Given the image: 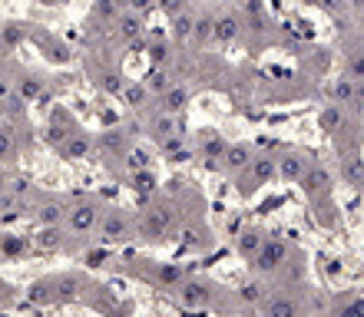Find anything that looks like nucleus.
Returning <instances> with one entry per match:
<instances>
[{"instance_id": "f257e3e1", "label": "nucleus", "mask_w": 364, "mask_h": 317, "mask_svg": "<svg viewBox=\"0 0 364 317\" xmlns=\"http://www.w3.org/2000/svg\"><path fill=\"white\" fill-rule=\"evenodd\" d=\"M169 225H173V208L169 205H149L136 221V235L143 241H163Z\"/></svg>"}, {"instance_id": "f03ea898", "label": "nucleus", "mask_w": 364, "mask_h": 317, "mask_svg": "<svg viewBox=\"0 0 364 317\" xmlns=\"http://www.w3.org/2000/svg\"><path fill=\"white\" fill-rule=\"evenodd\" d=\"M275 175H278V159L275 155H255V162L239 175V192L252 195L255 189H262L265 182H272Z\"/></svg>"}, {"instance_id": "7ed1b4c3", "label": "nucleus", "mask_w": 364, "mask_h": 317, "mask_svg": "<svg viewBox=\"0 0 364 317\" xmlns=\"http://www.w3.org/2000/svg\"><path fill=\"white\" fill-rule=\"evenodd\" d=\"M103 215H106L103 205L93 202V199H87V202H80V205H73V208H70V215H67V228H70V231H77V235H87V231L100 228Z\"/></svg>"}, {"instance_id": "20e7f679", "label": "nucleus", "mask_w": 364, "mask_h": 317, "mask_svg": "<svg viewBox=\"0 0 364 317\" xmlns=\"http://www.w3.org/2000/svg\"><path fill=\"white\" fill-rule=\"evenodd\" d=\"M176 301H179L182 308H209L212 301H215V288H212L209 281L186 278L179 288H176Z\"/></svg>"}, {"instance_id": "39448f33", "label": "nucleus", "mask_w": 364, "mask_h": 317, "mask_svg": "<svg viewBox=\"0 0 364 317\" xmlns=\"http://www.w3.org/2000/svg\"><path fill=\"white\" fill-rule=\"evenodd\" d=\"M133 235V221H129V215H126L123 208H109L103 215V221H100V241H106V245H119V241H126Z\"/></svg>"}, {"instance_id": "423d86ee", "label": "nucleus", "mask_w": 364, "mask_h": 317, "mask_svg": "<svg viewBox=\"0 0 364 317\" xmlns=\"http://www.w3.org/2000/svg\"><path fill=\"white\" fill-rule=\"evenodd\" d=\"M285 258H288V245L282 238H269L265 241V248L252 258V271L255 274H275L282 265H285Z\"/></svg>"}, {"instance_id": "0eeeda50", "label": "nucleus", "mask_w": 364, "mask_h": 317, "mask_svg": "<svg viewBox=\"0 0 364 317\" xmlns=\"http://www.w3.org/2000/svg\"><path fill=\"white\" fill-rule=\"evenodd\" d=\"M196 152L209 165H219L222 155L229 152V143H225V135L215 133V129H202V133L196 135Z\"/></svg>"}, {"instance_id": "6e6552de", "label": "nucleus", "mask_w": 364, "mask_h": 317, "mask_svg": "<svg viewBox=\"0 0 364 317\" xmlns=\"http://www.w3.org/2000/svg\"><path fill=\"white\" fill-rule=\"evenodd\" d=\"M252 162H255V145L252 143H229V152L222 155L219 169L222 172H232V175H242Z\"/></svg>"}, {"instance_id": "1a4fd4ad", "label": "nucleus", "mask_w": 364, "mask_h": 317, "mask_svg": "<svg viewBox=\"0 0 364 317\" xmlns=\"http://www.w3.org/2000/svg\"><path fill=\"white\" fill-rule=\"evenodd\" d=\"M301 189H305V195L311 199V202H321V199L331 195V172H328L321 162H315L311 169H308L305 179H301Z\"/></svg>"}, {"instance_id": "9d476101", "label": "nucleus", "mask_w": 364, "mask_h": 317, "mask_svg": "<svg viewBox=\"0 0 364 317\" xmlns=\"http://www.w3.org/2000/svg\"><path fill=\"white\" fill-rule=\"evenodd\" d=\"M311 165H315V159H311V155L295 152V149H291V152H285L282 159H278V175H282L285 182H301Z\"/></svg>"}, {"instance_id": "9b49d317", "label": "nucleus", "mask_w": 364, "mask_h": 317, "mask_svg": "<svg viewBox=\"0 0 364 317\" xmlns=\"http://www.w3.org/2000/svg\"><path fill=\"white\" fill-rule=\"evenodd\" d=\"M262 317H301V304H298L295 294H275V298L265 301Z\"/></svg>"}, {"instance_id": "f8f14e48", "label": "nucleus", "mask_w": 364, "mask_h": 317, "mask_svg": "<svg viewBox=\"0 0 364 317\" xmlns=\"http://www.w3.org/2000/svg\"><path fill=\"white\" fill-rule=\"evenodd\" d=\"M67 215L70 208L60 199H47V202H40V211H37V218L43 228H60V225H67Z\"/></svg>"}, {"instance_id": "ddd939ff", "label": "nucleus", "mask_w": 364, "mask_h": 317, "mask_svg": "<svg viewBox=\"0 0 364 317\" xmlns=\"http://www.w3.org/2000/svg\"><path fill=\"white\" fill-rule=\"evenodd\" d=\"M93 152V139L87 133H70L63 143H60V155L63 159H87Z\"/></svg>"}, {"instance_id": "4468645a", "label": "nucleus", "mask_w": 364, "mask_h": 317, "mask_svg": "<svg viewBox=\"0 0 364 317\" xmlns=\"http://www.w3.org/2000/svg\"><path fill=\"white\" fill-rule=\"evenodd\" d=\"M186 103H189V89L182 87V83H173V87L159 96V113L176 116V113H182V109H186Z\"/></svg>"}, {"instance_id": "2eb2a0df", "label": "nucleus", "mask_w": 364, "mask_h": 317, "mask_svg": "<svg viewBox=\"0 0 364 317\" xmlns=\"http://www.w3.org/2000/svg\"><path fill=\"white\" fill-rule=\"evenodd\" d=\"M239 33H242L239 13H222V17H215V33H212V40H219V43H235Z\"/></svg>"}, {"instance_id": "dca6fc26", "label": "nucleus", "mask_w": 364, "mask_h": 317, "mask_svg": "<svg viewBox=\"0 0 364 317\" xmlns=\"http://www.w3.org/2000/svg\"><path fill=\"white\" fill-rule=\"evenodd\" d=\"M153 278L176 291L182 281H186V271H182L179 265H169V261H153Z\"/></svg>"}, {"instance_id": "f3484780", "label": "nucleus", "mask_w": 364, "mask_h": 317, "mask_svg": "<svg viewBox=\"0 0 364 317\" xmlns=\"http://www.w3.org/2000/svg\"><path fill=\"white\" fill-rule=\"evenodd\" d=\"M149 129H153V139L159 145L163 143H169V139H173V135H179V123H176V116H166V113H159L153 119V126H149Z\"/></svg>"}, {"instance_id": "a211bd4d", "label": "nucleus", "mask_w": 364, "mask_h": 317, "mask_svg": "<svg viewBox=\"0 0 364 317\" xmlns=\"http://www.w3.org/2000/svg\"><path fill=\"white\" fill-rule=\"evenodd\" d=\"M265 241H269V238H265L262 231H255V228L242 231V235H239V255H242V258H249V261H252L262 248H265Z\"/></svg>"}, {"instance_id": "6ab92c4d", "label": "nucleus", "mask_w": 364, "mask_h": 317, "mask_svg": "<svg viewBox=\"0 0 364 317\" xmlns=\"http://www.w3.org/2000/svg\"><path fill=\"white\" fill-rule=\"evenodd\" d=\"M328 96L335 99V106H345V103H351V99L358 96V83H355V79H348V77L335 79V83L328 87Z\"/></svg>"}, {"instance_id": "aec40b11", "label": "nucleus", "mask_w": 364, "mask_h": 317, "mask_svg": "<svg viewBox=\"0 0 364 317\" xmlns=\"http://www.w3.org/2000/svg\"><path fill=\"white\" fill-rule=\"evenodd\" d=\"M345 123H348V116H345V106H325V109H321V126H325V133H341V129H345Z\"/></svg>"}, {"instance_id": "412c9836", "label": "nucleus", "mask_w": 364, "mask_h": 317, "mask_svg": "<svg viewBox=\"0 0 364 317\" xmlns=\"http://www.w3.org/2000/svg\"><path fill=\"white\" fill-rule=\"evenodd\" d=\"M239 298L245 301V304H265V301H269V291H265L262 281H245L239 288Z\"/></svg>"}, {"instance_id": "4be33fe9", "label": "nucleus", "mask_w": 364, "mask_h": 317, "mask_svg": "<svg viewBox=\"0 0 364 317\" xmlns=\"http://www.w3.org/2000/svg\"><path fill=\"white\" fill-rule=\"evenodd\" d=\"M192 33H196V13H189V10L176 13L173 17V37L176 40H189Z\"/></svg>"}, {"instance_id": "5701e85b", "label": "nucleus", "mask_w": 364, "mask_h": 317, "mask_svg": "<svg viewBox=\"0 0 364 317\" xmlns=\"http://www.w3.org/2000/svg\"><path fill=\"white\" fill-rule=\"evenodd\" d=\"M341 172H345L348 182L361 185V182H364V165H361V155H345V159H341Z\"/></svg>"}, {"instance_id": "b1692460", "label": "nucleus", "mask_w": 364, "mask_h": 317, "mask_svg": "<svg viewBox=\"0 0 364 317\" xmlns=\"http://www.w3.org/2000/svg\"><path fill=\"white\" fill-rule=\"evenodd\" d=\"M139 33H143V17H136V13H123V17H119V37L136 40Z\"/></svg>"}, {"instance_id": "393cba45", "label": "nucleus", "mask_w": 364, "mask_h": 317, "mask_svg": "<svg viewBox=\"0 0 364 317\" xmlns=\"http://www.w3.org/2000/svg\"><path fill=\"white\" fill-rule=\"evenodd\" d=\"M100 145H103V149H109V152H116V155H123L126 152L123 129H109V133H103V135H100Z\"/></svg>"}, {"instance_id": "a878e982", "label": "nucleus", "mask_w": 364, "mask_h": 317, "mask_svg": "<svg viewBox=\"0 0 364 317\" xmlns=\"http://www.w3.org/2000/svg\"><path fill=\"white\" fill-rule=\"evenodd\" d=\"M27 238H14V235H4L0 238V251L7 255V258H20V255H27Z\"/></svg>"}, {"instance_id": "bb28decb", "label": "nucleus", "mask_w": 364, "mask_h": 317, "mask_svg": "<svg viewBox=\"0 0 364 317\" xmlns=\"http://www.w3.org/2000/svg\"><path fill=\"white\" fill-rule=\"evenodd\" d=\"M146 96H149V89H146V83H129V87L123 89V99H126V106H133V109H139V106H146Z\"/></svg>"}, {"instance_id": "cd10ccee", "label": "nucleus", "mask_w": 364, "mask_h": 317, "mask_svg": "<svg viewBox=\"0 0 364 317\" xmlns=\"http://www.w3.org/2000/svg\"><path fill=\"white\" fill-rule=\"evenodd\" d=\"M212 33H215V17H212V13H202V17H196V33H192V37L199 40V43H209Z\"/></svg>"}, {"instance_id": "c85d7f7f", "label": "nucleus", "mask_w": 364, "mask_h": 317, "mask_svg": "<svg viewBox=\"0 0 364 317\" xmlns=\"http://www.w3.org/2000/svg\"><path fill=\"white\" fill-rule=\"evenodd\" d=\"M169 87H173V79H169L166 69H153V73L146 77V89H153V93H159V96H163Z\"/></svg>"}, {"instance_id": "c756f323", "label": "nucleus", "mask_w": 364, "mask_h": 317, "mask_svg": "<svg viewBox=\"0 0 364 317\" xmlns=\"http://www.w3.org/2000/svg\"><path fill=\"white\" fill-rule=\"evenodd\" d=\"M129 182H133V189L139 195H153L156 192V175L153 172H136V175H129Z\"/></svg>"}, {"instance_id": "7c9ffc66", "label": "nucleus", "mask_w": 364, "mask_h": 317, "mask_svg": "<svg viewBox=\"0 0 364 317\" xmlns=\"http://www.w3.org/2000/svg\"><path fill=\"white\" fill-rule=\"evenodd\" d=\"M163 149H166L169 159H176V162H186V159H189V149H186V143H182V135H173L169 143H163Z\"/></svg>"}, {"instance_id": "2f4dec72", "label": "nucleus", "mask_w": 364, "mask_h": 317, "mask_svg": "<svg viewBox=\"0 0 364 317\" xmlns=\"http://www.w3.org/2000/svg\"><path fill=\"white\" fill-rule=\"evenodd\" d=\"M331 317H364V294H361V298L345 301V304H341V308H338Z\"/></svg>"}, {"instance_id": "473e14b6", "label": "nucleus", "mask_w": 364, "mask_h": 317, "mask_svg": "<svg viewBox=\"0 0 364 317\" xmlns=\"http://www.w3.org/2000/svg\"><path fill=\"white\" fill-rule=\"evenodd\" d=\"M348 79H364V50L361 53H351V57H348Z\"/></svg>"}, {"instance_id": "72a5a7b5", "label": "nucleus", "mask_w": 364, "mask_h": 317, "mask_svg": "<svg viewBox=\"0 0 364 317\" xmlns=\"http://www.w3.org/2000/svg\"><path fill=\"white\" fill-rule=\"evenodd\" d=\"M60 241H63V231L60 228H43L40 231V245H43V248H60Z\"/></svg>"}, {"instance_id": "f704fd0d", "label": "nucleus", "mask_w": 364, "mask_h": 317, "mask_svg": "<svg viewBox=\"0 0 364 317\" xmlns=\"http://www.w3.org/2000/svg\"><path fill=\"white\" fill-rule=\"evenodd\" d=\"M149 172V155L146 152H129V175Z\"/></svg>"}, {"instance_id": "c9c22d12", "label": "nucleus", "mask_w": 364, "mask_h": 317, "mask_svg": "<svg viewBox=\"0 0 364 317\" xmlns=\"http://www.w3.org/2000/svg\"><path fill=\"white\" fill-rule=\"evenodd\" d=\"M149 60L163 67V63H166V43H153V47H149Z\"/></svg>"}, {"instance_id": "e433bc0d", "label": "nucleus", "mask_w": 364, "mask_h": 317, "mask_svg": "<svg viewBox=\"0 0 364 317\" xmlns=\"http://www.w3.org/2000/svg\"><path fill=\"white\" fill-rule=\"evenodd\" d=\"M4 40H7L10 47H14V43H20V40H23V30H17V27H7V30H4Z\"/></svg>"}, {"instance_id": "4c0bfd02", "label": "nucleus", "mask_w": 364, "mask_h": 317, "mask_svg": "<svg viewBox=\"0 0 364 317\" xmlns=\"http://www.w3.org/2000/svg\"><path fill=\"white\" fill-rule=\"evenodd\" d=\"M10 149H14V139H10V135L0 129V155H7Z\"/></svg>"}, {"instance_id": "58836bf2", "label": "nucleus", "mask_w": 364, "mask_h": 317, "mask_svg": "<svg viewBox=\"0 0 364 317\" xmlns=\"http://www.w3.org/2000/svg\"><path fill=\"white\" fill-rule=\"evenodd\" d=\"M37 93H40V83L27 79V83H23V96H37Z\"/></svg>"}]
</instances>
